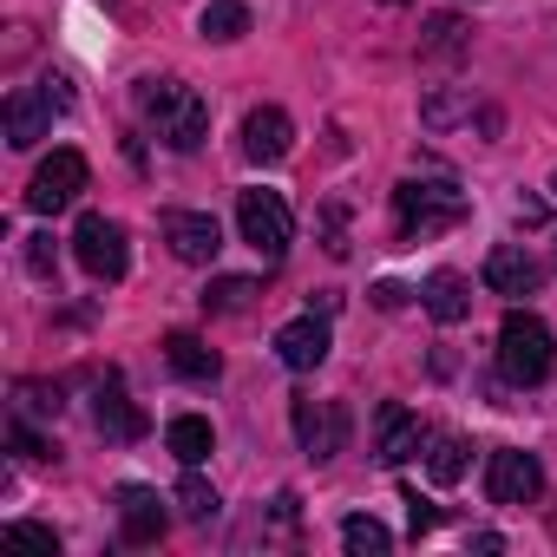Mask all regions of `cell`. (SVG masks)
Instances as JSON below:
<instances>
[{
    "label": "cell",
    "mask_w": 557,
    "mask_h": 557,
    "mask_svg": "<svg viewBox=\"0 0 557 557\" xmlns=\"http://www.w3.org/2000/svg\"><path fill=\"white\" fill-rule=\"evenodd\" d=\"M138 112H145V125H151L171 151H197V145L210 138V106H203V92L184 86V79H138Z\"/></svg>",
    "instance_id": "obj_1"
},
{
    "label": "cell",
    "mask_w": 557,
    "mask_h": 557,
    "mask_svg": "<svg viewBox=\"0 0 557 557\" xmlns=\"http://www.w3.org/2000/svg\"><path fill=\"white\" fill-rule=\"evenodd\" d=\"M550 361H557V342H550V329H544L537 315L511 309V315L498 322V374H505L511 387H537V381L550 374Z\"/></svg>",
    "instance_id": "obj_2"
},
{
    "label": "cell",
    "mask_w": 557,
    "mask_h": 557,
    "mask_svg": "<svg viewBox=\"0 0 557 557\" xmlns=\"http://www.w3.org/2000/svg\"><path fill=\"white\" fill-rule=\"evenodd\" d=\"M394 210H400V236L413 243H426V236H440V230H453V223H466L472 216V203H466V190H453V184H420V177H407L400 190H394Z\"/></svg>",
    "instance_id": "obj_3"
},
{
    "label": "cell",
    "mask_w": 557,
    "mask_h": 557,
    "mask_svg": "<svg viewBox=\"0 0 557 557\" xmlns=\"http://www.w3.org/2000/svg\"><path fill=\"white\" fill-rule=\"evenodd\" d=\"M236 230H243V243L262 262H283L289 243H296V216H289V203L275 197V190H243L236 197Z\"/></svg>",
    "instance_id": "obj_4"
},
{
    "label": "cell",
    "mask_w": 557,
    "mask_h": 557,
    "mask_svg": "<svg viewBox=\"0 0 557 557\" xmlns=\"http://www.w3.org/2000/svg\"><path fill=\"white\" fill-rule=\"evenodd\" d=\"M73 256H79V269L92 275V283H119V275L132 269L125 223H112V216L86 210V216H79V230H73Z\"/></svg>",
    "instance_id": "obj_5"
},
{
    "label": "cell",
    "mask_w": 557,
    "mask_h": 557,
    "mask_svg": "<svg viewBox=\"0 0 557 557\" xmlns=\"http://www.w3.org/2000/svg\"><path fill=\"white\" fill-rule=\"evenodd\" d=\"M86 158L73 151V145H60L40 171H34V184H27V210H40V216H53V210H66L79 190H86Z\"/></svg>",
    "instance_id": "obj_6"
},
{
    "label": "cell",
    "mask_w": 557,
    "mask_h": 557,
    "mask_svg": "<svg viewBox=\"0 0 557 557\" xmlns=\"http://www.w3.org/2000/svg\"><path fill=\"white\" fill-rule=\"evenodd\" d=\"M537 492H544V466H537L531 453L498 446V453L485 459V498H492V505H531Z\"/></svg>",
    "instance_id": "obj_7"
},
{
    "label": "cell",
    "mask_w": 557,
    "mask_h": 557,
    "mask_svg": "<svg viewBox=\"0 0 557 557\" xmlns=\"http://www.w3.org/2000/svg\"><path fill=\"white\" fill-rule=\"evenodd\" d=\"M296 440H302L309 459H335V453L348 446V407H335V400H302V394H296Z\"/></svg>",
    "instance_id": "obj_8"
},
{
    "label": "cell",
    "mask_w": 557,
    "mask_h": 557,
    "mask_svg": "<svg viewBox=\"0 0 557 557\" xmlns=\"http://www.w3.org/2000/svg\"><path fill=\"white\" fill-rule=\"evenodd\" d=\"M289 151H296V125H289L283 106H256L243 119V158L249 164H283Z\"/></svg>",
    "instance_id": "obj_9"
},
{
    "label": "cell",
    "mask_w": 557,
    "mask_h": 557,
    "mask_svg": "<svg viewBox=\"0 0 557 557\" xmlns=\"http://www.w3.org/2000/svg\"><path fill=\"white\" fill-rule=\"evenodd\" d=\"M426 453V426L400 407V400H387L381 413H374V459L381 466H407V459H420Z\"/></svg>",
    "instance_id": "obj_10"
},
{
    "label": "cell",
    "mask_w": 557,
    "mask_h": 557,
    "mask_svg": "<svg viewBox=\"0 0 557 557\" xmlns=\"http://www.w3.org/2000/svg\"><path fill=\"white\" fill-rule=\"evenodd\" d=\"M164 243H171L177 262H216L223 230H216V216H203V210H164Z\"/></svg>",
    "instance_id": "obj_11"
},
{
    "label": "cell",
    "mask_w": 557,
    "mask_h": 557,
    "mask_svg": "<svg viewBox=\"0 0 557 557\" xmlns=\"http://www.w3.org/2000/svg\"><path fill=\"white\" fill-rule=\"evenodd\" d=\"M53 112H60V106H53L40 86H14V92H8V145H14V151H34V145L53 132Z\"/></svg>",
    "instance_id": "obj_12"
},
{
    "label": "cell",
    "mask_w": 557,
    "mask_h": 557,
    "mask_svg": "<svg viewBox=\"0 0 557 557\" xmlns=\"http://www.w3.org/2000/svg\"><path fill=\"white\" fill-rule=\"evenodd\" d=\"M275 355H283L289 374H315V368L329 361V322H315V309H309L302 322L275 329Z\"/></svg>",
    "instance_id": "obj_13"
},
{
    "label": "cell",
    "mask_w": 557,
    "mask_h": 557,
    "mask_svg": "<svg viewBox=\"0 0 557 557\" xmlns=\"http://www.w3.org/2000/svg\"><path fill=\"white\" fill-rule=\"evenodd\" d=\"M164 498L151 492V485H119V531H125V544H158L164 537Z\"/></svg>",
    "instance_id": "obj_14"
},
{
    "label": "cell",
    "mask_w": 557,
    "mask_h": 557,
    "mask_svg": "<svg viewBox=\"0 0 557 557\" xmlns=\"http://www.w3.org/2000/svg\"><path fill=\"white\" fill-rule=\"evenodd\" d=\"M420 302H426V315L440 322V329H459L466 315H472V283L459 269H433L426 283H420Z\"/></svg>",
    "instance_id": "obj_15"
},
{
    "label": "cell",
    "mask_w": 557,
    "mask_h": 557,
    "mask_svg": "<svg viewBox=\"0 0 557 557\" xmlns=\"http://www.w3.org/2000/svg\"><path fill=\"white\" fill-rule=\"evenodd\" d=\"M537 283H544V269H537L524 249L498 243V249L485 256V289H492V296H511V302H518V296H531Z\"/></svg>",
    "instance_id": "obj_16"
},
{
    "label": "cell",
    "mask_w": 557,
    "mask_h": 557,
    "mask_svg": "<svg viewBox=\"0 0 557 557\" xmlns=\"http://www.w3.org/2000/svg\"><path fill=\"white\" fill-rule=\"evenodd\" d=\"M164 361H171V374H184V381H216L223 374V361H216V348L203 342V335H164Z\"/></svg>",
    "instance_id": "obj_17"
},
{
    "label": "cell",
    "mask_w": 557,
    "mask_h": 557,
    "mask_svg": "<svg viewBox=\"0 0 557 557\" xmlns=\"http://www.w3.org/2000/svg\"><path fill=\"white\" fill-rule=\"evenodd\" d=\"M92 420H99L106 440H138V433H145V413L125 400V387H119L112 374H106V387H99V400H92Z\"/></svg>",
    "instance_id": "obj_18"
},
{
    "label": "cell",
    "mask_w": 557,
    "mask_h": 557,
    "mask_svg": "<svg viewBox=\"0 0 557 557\" xmlns=\"http://www.w3.org/2000/svg\"><path fill=\"white\" fill-rule=\"evenodd\" d=\"M164 446H171L184 466H203V459L216 453V433H210V420H197V413H177V420L164 426Z\"/></svg>",
    "instance_id": "obj_19"
},
{
    "label": "cell",
    "mask_w": 557,
    "mask_h": 557,
    "mask_svg": "<svg viewBox=\"0 0 557 557\" xmlns=\"http://www.w3.org/2000/svg\"><path fill=\"white\" fill-rule=\"evenodd\" d=\"M256 296H262L256 275H216V283L203 289V309L210 315H243V309H256Z\"/></svg>",
    "instance_id": "obj_20"
},
{
    "label": "cell",
    "mask_w": 557,
    "mask_h": 557,
    "mask_svg": "<svg viewBox=\"0 0 557 557\" xmlns=\"http://www.w3.org/2000/svg\"><path fill=\"white\" fill-rule=\"evenodd\" d=\"M426 472H433V485H459L466 479V440L459 433H426Z\"/></svg>",
    "instance_id": "obj_21"
},
{
    "label": "cell",
    "mask_w": 557,
    "mask_h": 557,
    "mask_svg": "<svg viewBox=\"0 0 557 557\" xmlns=\"http://www.w3.org/2000/svg\"><path fill=\"white\" fill-rule=\"evenodd\" d=\"M342 544H348L355 557H381V550H394V531H387L381 518L355 511V518H342Z\"/></svg>",
    "instance_id": "obj_22"
},
{
    "label": "cell",
    "mask_w": 557,
    "mask_h": 557,
    "mask_svg": "<svg viewBox=\"0 0 557 557\" xmlns=\"http://www.w3.org/2000/svg\"><path fill=\"white\" fill-rule=\"evenodd\" d=\"M197 27H203V40H243L249 34V8L243 0H210Z\"/></svg>",
    "instance_id": "obj_23"
},
{
    "label": "cell",
    "mask_w": 557,
    "mask_h": 557,
    "mask_svg": "<svg viewBox=\"0 0 557 557\" xmlns=\"http://www.w3.org/2000/svg\"><path fill=\"white\" fill-rule=\"evenodd\" d=\"M216 505H223V498H216V492H210L197 472H184V479H177V511H184V518L210 524V518H216Z\"/></svg>",
    "instance_id": "obj_24"
},
{
    "label": "cell",
    "mask_w": 557,
    "mask_h": 557,
    "mask_svg": "<svg viewBox=\"0 0 557 557\" xmlns=\"http://www.w3.org/2000/svg\"><path fill=\"white\" fill-rule=\"evenodd\" d=\"M420 47H426L433 60H453V53H466V27H459L453 14H433V21H426V40H420Z\"/></svg>",
    "instance_id": "obj_25"
},
{
    "label": "cell",
    "mask_w": 557,
    "mask_h": 557,
    "mask_svg": "<svg viewBox=\"0 0 557 557\" xmlns=\"http://www.w3.org/2000/svg\"><path fill=\"white\" fill-rule=\"evenodd\" d=\"M420 119H426V125H453V119H472V86H466V92H433V99L420 106Z\"/></svg>",
    "instance_id": "obj_26"
},
{
    "label": "cell",
    "mask_w": 557,
    "mask_h": 557,
    "mask_svg": "<svg viewBox=\"0 0 557 557\" xmlns=\"http://www.w3.org/2000/svg\"><path fill=\"white\" fill-rule=\"evenodd\" d=\"M21 413H40V420H60V387H40V381H21Z\"/></svg>",
    "instance_id": "obj_27"
},
{
    "label": "cell",
    "mask_w": 557,
    "mask_h": 557,
    "mask_svg": "<svg viewBox=\"0 0 557 557\" xmlns=\"http://www.w3.org/2000/svg\"><path fill=\"white\" fill-rule=\"evenodd\" d=\"M53 262H60V256H53V236H27V269L40 275V283L53 275Z\"/></svg>",
    "instance_id": "obj_28"
},
{
    "label": "cell",
    "mask_w": 557,
    "mask_h": 557,
    "mask_svg": "<svg viewBox=\"0 0 557 557\" xmlns=\"http://www.w3.org/2000/svg\"><path fill=\"white\" fill-rule=\"evenodd\" d=\"M407 518H413V537H420V531H433V524H440V505H433V498H420V492H407Z\"/></svg>",
    "instance_id": "obj_29"
},
{
    "label": "cell",
    "mask_w": 557,
    "mask_h": 557,
    "mask_svg": "<svg viewBox=\"0 0 557 557\" xmlns=\"http://www.w3.org/2000/svg\"><path fill=\"white\" fill-rule=\"evenodd\" d=\"M8 537H21V544H40V550H60V537H53L47 524H27V518H14V524H8Z\"/></svg>",
    "instance_id": "obj_30"
},
{
    "label": "cell",
    "mask_w": 557,
    "mask_h": 557,
    "mask_svg": "<svg viewBox=\"0 0 557 557\" xmlns=\"http://www.w3.org/2000/svg\"><path fill=\"white\" fill-rule=\"evenodd\" d=\"M14 446H21L27 459H53V446H47V440H40V433H34L27 420H14Z\"/></svg>",
    "instance_id": "obj_31"
},
{
    "label": "cell",
    "mask_w": 557,
    "mask_h": 557,
    "mask_svg": "<svg viewBox=\"0 0 557 557\" xmlns=\"http://www.w3.org/2000/svg\"><path fill=\"white\" fill-rule=\"evenodd\" d=\"M40 92H47V99H53L60 112L73 106V79H66V73H47V79H40Z\"/></svg>",
    "instance_id": "obj_32"
},
{
    "label": "cell",
    "mask_w": 557,
    "mask_h": 557,
    "mask_svg": "<svg viewBox=\"0 0 557 557\" xmlns=\"http://www.w3.org/2000/svg\"><path fill=\"white\" fill-rule=\"evenodd\" d=\"M374 302H381V309H407V289H400V283H381Z\"/></svg>",
    "instance_id": "obj_33"
},
{
    "label": "cell",
    "mask_w": 557,
    "mask_h": 557,
    "mask_svg": "<svg viewBox=\"0 0 557 557\" xmlns=\"http://www.w3.org/2000/svg\"><path fill=\"white\" fill-rule=\"evenodd\" d=\"M387 8H407V0H387Z\"/></svg>",
    "instance_id": "obj_34"
},
{
    "label": "cell",
    "mask_w": 557,
    "mask_h": 557,
    "mask_svg": "<svg viewBox=\"0 0 557 557\" xmlns=\"http://www.w3.org/2000/svg\"><path fill=\"white\" fill-rule=\"evenodd\" d=\"M550 190H557V177H550Z\"/></svg>",
    "instance_id": "obj_35"
}]
</instances>
